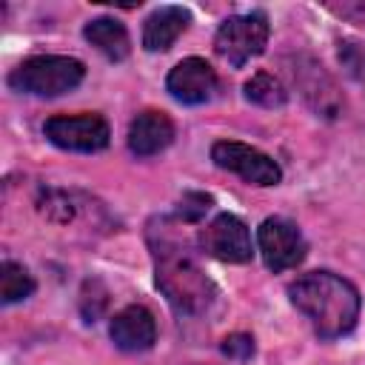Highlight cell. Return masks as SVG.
<instances>
[{"mask_svg": "<svg viewBox=\"0 0 365 365\" xmlns=\"http://www.w3.org/2000/svg\"><path fill=\"white\" fill-rule=\"evenodd\" d=\"M108 336L114 348L125 354H140L148 351L157 342V319L145 305H128L120 314H114L108 325Z\"/></svg>", "mask_w": 365, "mask_h": 365, "instance_id": "cell-11", "label": "cell"}, {"mask_svg": "<svg viewBox=\"0 0 365 365\" xmlns=\"http://www.w3.org/2000/svg\"><path fill=\"white\" fill-rule=\"evenodd\" d=\"M43 134L51 145L63 151H77V154H94L103 151L111 140V128L106 117L94 111L83 114H57L43 123Z\"/></svg>", "mask_w": 365, "mask_h": 365, "instance_id": "cell-6", "label": "cell"}, {"mask_svg": "<svg viewBox=\"0 0 365 365\" xmlns=\"http://www.w3.org/2000/svg\"><path fill=\"white\" fill-rule=\"evenodd\" d=\"M268 14L262 9L225 17L214 34V51L234 68H242L251 57H259L268 46Z\"/></svg>", "mask_w": 365, "mask_h": 365, "instance_id": "cell-4", "label": "cell"}, {"mask_svg": "<svg viewBox=\"0 0 365 365\" xmlns=\"http://www.w3.org/2000/svg\"><path fill=\"white\" fill-rule=\"evenodd\" d=\"M211 194L205 191H185L177 202V211H174V220L177 222H200L205 217V211L211 208Z\"/></svg>", "mask_w": 365, "mask_h": 365, "instance_id": "cell-18", "label": "cell"}, {"mask_svg": "<svg viewBox=\"0 0 365 365\" xmlns=\"http://www.w3.org/2000/svg\"><path fill=\"white\" fill-rule=\"evenodd\" d=\"M211 160L217 168L231 171L251 185H277L282 180V168L274 157L240 140H217L211 145Z\"/></svg>", "mask_w": 365, "mask_h": 365, "instance_id": "cell-8", "label": "cell"}, {"mask_svg": "<svg viewBox=\"0 0 365 365\" xmlns=\"http://www.w3.org/2000/svg\"><path fill=\"white\" fill-rule=\"evenodd\" d=\"M108 305V291L100 279H86L83 291H80V311L86 317V322H97V317L106 311Z\"/></svg>", "mask_w": 365, "mask_h": 365, "instance_id": "cell-17", "label": "cell"}, {"mask_svg": "<svg viewBox=\"0 0 365 365\" xmlns=\"http://www.w3.org/2000/svg\"><path fill=\"white\" fill-rule=\"evenodd\" d=\"M297 311L305 314L319 339H339L356 328L362 297L356 285L334 271H311L288 285Z\"/></svg>", "mask_w": 365, "mask_h": 365, "instance_id": "cell-2", "label": "cell"}, {"mask_svg": "<svg viewBox=\"0 0 365 365\" xmlns=\"http://www.w3.org/2000/svg\"><path fill=\"white\" fill-rule=\"evenodd\" d=\"M168 217L148 222V245L154 254V282L180 317H197L214 302V282L200 268L191 245L171 231Z\"/></svg>", "mask_w": 365, "mask_h": 365, "instance_id": "cell-1", "label": "cell"}, {"mask_svg": "<svg viewBox=\"0 0 365 365\" xmlns=\"http://www.w3.org/2000/svg\"><path fill=\"white\" fill-rule=\"evenodd\" d=\"M31 294H34V279L26 271V265H20L14 259H3V265H0V299H3V305L23 302Z\"/></svg>", "mask_w": 365, "mask_h": 365, "instance_id": "cell-16", "label": "cell"}, {"mask_svg": "<svg viewBox=\"0 0 365 365\" xmlns=\"http://www.w3.org/2000/svg\"><path fill=\"white\" fill-rule=\"evenodd\" d=\"M257 248H259V257H262L265 268L274 271V274L297 268L308 254V242H305L299 225L285 220V217H268V220L259 222Z\"/></svg>", "mask_w": 365, "mask_h": 365, "instance_id": "cell-7", "label": "cell"}, {"mask_svg": "<svg viewBox=\"0 0 365 365\" xmlns=\"http://www.w3.org/2000/svg\"><path fill=\"white\" fill-rule=\"evenodd\" d=\"M86 77V66L66 54H37L23 60L9 74V88L31 97H60L77 88Z\"/></svg>", "mask_w": 365, "mask_h": 365, "instance_id": "cell-3", "label": "cell"}, {"mask_svg": "<svg viewBox=\"0 0 365 365\" xmlns=\"http://www.w3.org/2000/svg\"><path fill=\"white\" fill-rule=\"evenodd\" d=\"M220 351H222L228 359H240V362H245V359L254 356V336H248V334H231V336L222 339Z\"/></svg>", "mask_w": 365, "mask_h": 365, "instance_id": "cell-20", "label": "cell"}, {"mask_svg": "<svg viewBox=\"0 0 365 365\" xmlns=\"http://www.w3.org/2000/svg\"><path fill=\"white\" fill-rule=\"evenodd\" d=\"M242 94H245L248 103H254L259 108H282L288 103L285 86L268 71L251 74V80H245V86H242Z\"/></svg>", "mask_w": 365, "mask_h": 365, "instance_id": "cell-15", "label": "cell"}, {"mask_svg": "<svg viewBox=\"0 0 365 365\" xmlns=\"http://www.w3.org/2000/svg\"><path fill=\"white\" fill-rule=\"evenodd\" d=\"M165 88L182 106H202L217 91V71L202 57H185L168 71Z\"/></svg>", "mask_w": 365, "mask_h": 365, "instance_id": "cell-10", "label": "cell"}, {"mask_svg": "<svg viewBox=\"0 0 365 365\" xmlns=\"http://www.w3.org/2000/svg\"><path fill=\"white\" fill-rule=\"evenodd\" d=\"M174 140V123L165 111L157 108H145L140 111L131 125H128V151L134 157H154L160 151H165Z\"/></svg>", "mask_w": 365, "mask_h": 365, "instance_id": "cell-12", "label": "cell"}, {"mask_svg": "<svg viewBox=\"0 0 365 365\" xmlns=\"http://www.w3.org/2000/svg\"><path fill=\"white\" fill-rule=\"evenodd\" d=\"M339 63L365 88V46L356 40H342L339 43Z\"/></svg>", "mask_w": 365, "mask_h": 365, "instance_id": "cell-19", "label": "cell"}, {"mask_svg": "<svg viewBox=\"0 0 365 365\" xmlns=\"http://www.w3.org/2000/svg\"><path fill=\"white\" fill-rule=\"evenodd\" d=\"M83 37L100 51L106 54L111 63H120L128 57L131 51V37L125 31V26L114 17H94L83 26Z\"/></svg>", "mask_w": 365, "mask_h": 365, "instance_id": "cell-14", "label": "cell"}, {"mask_svg": "<svg viewBox=\"0 0 365 365\" xmlns=\"http://www.w3.org/2000/svg\"><path fill=\"white\" fill-rule=\"evenodd\" d=\"M191 11L182 6H160L143 23V48L145 51H165L174 40L188 29Z\"/></svg>", "mask_w": 365, "mask_h": 365, "instance_id": "cell-13", "label": "cell"}, {"mask_svg": "<svg viewBox=\"0 0 365 365\" xmlns=\"http://www.w3.org/2000/svg\"><path fill=\"white\" fill-rule=\"evenodd\" d=\"M288 74L297 86V91L302 94V100L308 103V108L322 117V120H336L345 108V97L336 86V80L325 71V66L319 60H314L311 54H297L288 60Z\"/></svg>", "mask_w": 365, "mask_h": 365, "instance_id": "cell-5", "label": "cell"}, {"mask_svg": "<svg viewBox=\"0 0 365 365\" xmlns=\"http://www.w3.org/2000/svg\"><path fill=\"white\" fill-rule=\"evenodd\" d=\"M200 248L202 254L220 262H231V265H245L254 257L251 231L237 214H217L200 231Z\"/></svg>", "mask_w": 365, "mask_h": 365, "instance_id": "cell-9", "label": "cell"}]
</instances>
